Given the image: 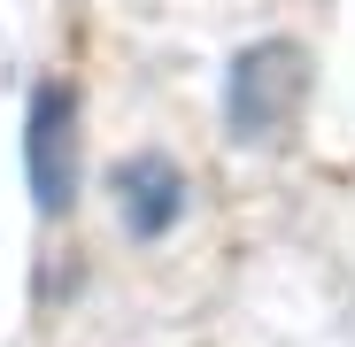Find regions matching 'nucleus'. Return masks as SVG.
<instances>
[{
    "label": "nucleus",
    "mask_w": 355,
    "mask_h": 347,
    "mask_svg": "<svg viewBox=\"0 0 355 347\" xmlns=\"http://www.w3.org/2000/svg\"><path fill=\"white\" fill-rule=\"evenodd\" d=\"M78 100L70 85H39L31 116H24V170H31V201L39 216H62L78 201Z\"/></svg>",
    "instance_id": "2"
},
{
    "label": "nucleus",
    "mask_w": 355,
    "mask_h": 347,
    "mask_svg": "<svg viewBox=\"0 0 355 347\" xmlns=\"http://www.w3.org/2000/svg\"><path fill=\"white\" fill-rule=\"evenodd\" d=\"M116 208H124V224L139 240H162V231L186 216V178H178L162 154H139V162L116 170Z\"/></svg>",
    "instance_id": "3"
},
{
    "label": "nucleus",
    "mask_w": 355,
    "mask_h": 347,
    "mask_svg": "<svg viewBox=\"0 0 355 347\" xmlns=\"http://www.w3.org/2000/svg\"><path fill=\"white\" fill-rule=\"evenodd\" d=\"M309 93V54L293 39H263L248 46L224 78V116H232V139H278L293 124V108Z\"/></svg>",
    "instance_id": "1"
}]
</instances>
